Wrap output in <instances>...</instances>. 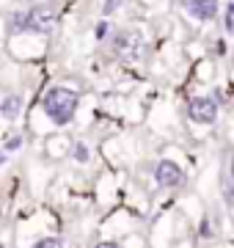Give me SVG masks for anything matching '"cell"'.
Returning <instances> with one entry per match:
<instances>
[{"instance_id":"obj_9","label":"cell","mask_w":234,"mask_h":248,"mask_svg":"<svg viewBox=\"0 0 234 248\" xmlns=\"http://www.w3.org/2000/svg\"><path fill=\"white\" fill-rule=\"evenodd\" d=\"M223 31L226 33H232L234 31V6L232 3H226L223 6Z\"/></svg>"},{"instance_id":"obj_6","label":"cell","mask_w":234,"mask_h":248,"mask_svg":"<svg viewBox=\"0 0 234 248\" xmlns=\"http://www.w3.org/2000/svg\"><path fill=\"white\" fill-rule=\"evenodd\" d=\"M185 14L198 22H212L220 11V0H179Z\"/></svg>"},{"instance_id":"obj_7","label":"cell","mask_w":234,"mask_h":248,"mask_svg":"<svg viewBox=\"0 0 234 248\" xmlns=\"http://www.w3.org/2000/svg\"><path fill=\"white\" fill-rule=\"evenodd\" d=\"M22 108H25V97H22V94H9V97H3V102H0V119L17 122L19 116H22Z\"/></svg>"},{"instance_id":"obj_11","label":"cell","mask_w":234,"mask_h":248,"mask_svg":"<svg viewBox=\"0 0 234 248\" xmlns=\"http://www.w3.org/2000/svg\"><path fill=\"white\" fill-rule=\"evenodd\" d=\"M94 36H97L99 42H105V39H108V36H110V22H108V19H99L97 28H94Z\"/></svg>"},{"instance_id":"obj_17","label":"cell","mask_w":234,"mask_h":248,"mask_svg":"<svg viewBox=\"0 0 234 248\" xmlns=\"http://www.w3.org/2000/svg\"><path fill=\"white\" fill-rule=\"evenodd\" d=\"M3 163H6V155H3V152H0V166H3Z\"/></svg>"},{"instance_id":"obj_5","label":"cell","mask_w":234,"mask_h":248,"mask_svg":"<svg viewBox=\"0 0 234 248\" xmlns=\"http://www.w3.org/2000/svg\"><path fill=\"white\" fill-rule=\"evenodd\" d=\"M154 182L162 190H179L188 182V177H185V169L176 160L165 157V160H157V166H154Z\"/></svg>"},{"instance_id":"obj_12","label":"cell","mask_w":234,"mask_h":248,"mask_svg":"<svg viewBox=\"0 0 234 248\" xmlns=\"http://www.w3.org/2000/svg\"><path fill=\"white\" fill-rule=\"evenodd\" d=\"M121 6H124V0H105V3H102V17H110V14H116Z\"/></svg>"},{"instance_id":"obj_1","label":"cell","mask_w":234,"mask_h":248,"mask_svg":"<svg viewBox=\"0 0 234 248\" xmlns=\"http://www.w3.org/2000/svg\"><path fill=\"white\" fill-rule=\"evenodd\" d=\"M58 17H61V11H58L55 3H36V6H30L25 11H11L9 19H6V31L14 36L19 33L47 36L55 31Z\"/></svg>"},{"instance_id":"obj_14","label":"cell","mask_w":234,"mask_h":248,"mask_svg":"<svg viewBox=\"0 0 234 248\" xmlns=\"http://www.w3.org/2000/svg\"><path fill=\"white\" fill-rule=\"evenodd\" d=\"M201 234H204V237H209V234H212V229H209V221H207V218L201 221Z\"/></svg>"},{"instance_id":"obj_8","label":"cell","mask_w":234,"mask_h":248,"mask_svg":"<svg viewBox=\"0 0 234 248\" xmlns=\"http://www.w3.org/2000/svg\"><path fill=\"white\" fill-rule=\"evenodd\" d=\"M72 160L74 163H80V166H86L91 160V149L86 146V143H74L72 146Z\"/></svg>"},{"instance_id":"obj_15","label":"cell","mask_w":234,"mask_h":248,"mask_svg":"<svg viewBox=\"0 0 234 248\" xmlns=\"http://www.w3.org/2000/svg\"><path fill=\"white\" fill-rule=\"evenodd\" d=\"M94 248H118V243H110V240H105V243H97Z\"/></svg>"},{"instance_id":"obj_13","label":"cell","mask_w":234,"mask_h":248,"mask_svg":"<svg viewBox=\"0 0 234 248\" xmlns=\"http://www.w3.org/2000/svg\"><path fill=\"white\" fill-rule=\"evenodd\" d=\"M22 146V135H9L6 138V152H17Z\"/></svg>"},{"instance_id":"obj_4","label":"cell","mask_w":234,"mask_h":248,"mask_svg":"<svg viewBox=\"0 0 234 248\" xmlns=\"http://www.w3.org/2000/svg\"><path fill=\"white\" fill-rule=\"evenodd\" d=\"M218 113H220V105H218L212 97H190L188 105H185V116H188L193 124H201V127L215 124Z\"/></svg>"},{"instance_id":"obj_10","label":"cell","mask_w":234,"mask_h":248,"mask_svg":"<svg viewBox=\"0 0 234 248\" xmlns=\"http://www.w3.org/2000/svg\"><path fill=\"white\" fill-rule=\"evenodd\" d=\"M33 248H63V240L61 237H42L33 243Z\"/></svg>"},{"instance_id":"obj_3","label":"cell","mask_w":234,"mask_h":248,"mask_svg":"<svg viewBox=\"0 0 234 248\" xmlns=\"http://www.w3.org/2000/svg\"><path fill=\"white\" fill-rule=\"evenodd\" d=\"M108 45H110V53L116 58H124V61H135L144 55V39L135 33V31H113L108 36Z\"/></svg>"},{"instance_id":"obj_16","label":"cell","mask_w":234,"mask_h":248,"mask_svg":"<svg viewBox=\"0 0 234 248\" xmlns=\"http://www.w3.org/2000/svg\"><path fill=\"white\" fill-rule=\"evenodd\" d=\"M215 45H218V47H215V53H218V55H223V53H226V42L220 39V42H215Z\"/></svg>"},{"instance_id":"obj_2","label":"cell","mask_w":234,"mask_h":248,"mask_svg":"<svg viewBox=\"0 0 234 248\" xmlns=\"http://www.w3.org/2000/svg\"><path fill=\"white\" fill-rule=\"evenodd\" d=\"M77 105H80V94L66 86H53L42 99V110L55 127H66L74 122L77 116Z\"/></svg>"}]
</instances>
